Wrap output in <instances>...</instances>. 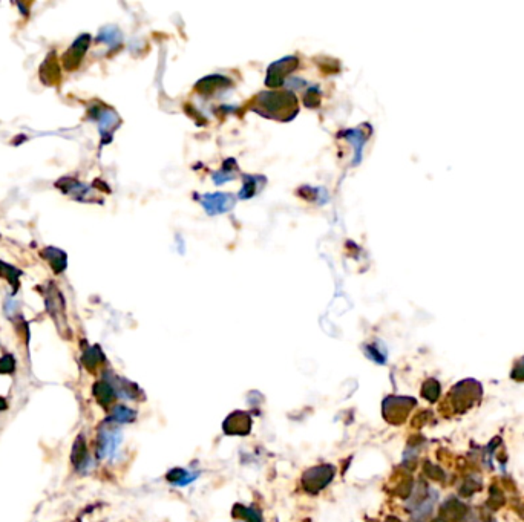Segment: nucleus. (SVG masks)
<instances>
[{"instance_id": "6e6552de", "label": "nucleus", "mask_w": 524, "mask_h": 522, "mask_svg": "<svg viewBox=\"0 0 524 522\" xmlns=\"http://www.w3.org/2000/svg\"><path fill=\"white\" fill-rule=\"evenodd\" d=\"M4 409H7V403L4 398H0V410H4Z\"/></svg>"}, {"instance_id": "39448f33", "label": "nucleus", "mask_w": 524, "mask_h": 522, "mask_svg": "<svg viewBox=\"0 0 524 522\" xmlns=\"http://www.w3.org/2000/svg\"><path fill=\"white\" fill-rule=\"evenodd\" d=\"M84 447V443H83V440L81 438H78L77 441H75V444H74V450H72V461L75 463V464H78L80 461H83V458H84V454H86V449H83Z\"/></svg>"}, {"instance_id": "20e7f679", "label": "nucleus", "mask_w": 524, "mask_h": 522, "mask_svg": "<svg viewBox=\"0 0 524 522\" xmlns=\"http://www.w3.org/2000/svg\"><path fill=\"white\" fill-rule=\"evenodd\" d=\"M45 254L48 256L46 259L51 262V265L54 267V270L58 273V271H63V268L66 267V257H64V254L55 248H48L45 250Z\"/></svg>"}, {"instance_id": "423d86ee", "label": "nucleus", "mask_w": 524, "mask_h": 522, "mask_svg": "<svg viewBox=\"0 0 524 522\" xmlns=\"http://www.w3.org/2000/svg\"><path fill=\"white\" fill-rule=\"evenodd\" d=\"M14 371V359L11 356H5L0 359V372L2 374H10Z\"/></svg>"}, {"instance_id": "f257e3e1", "label": "nucleus", "mask_w": 524, "mask_h": 522, "mask_svg": "<svg viewBox=\"0 0 524 522\" xmlns=\"http://www.w3.org/2000/svg\"><path fill=\"white\" fill-rule=\"evenodd\" d=\"M88 45H89V36H81V37L69 48V51L66 52V55L63 57L64 66H66L68 69H74V67L80 63L83 54L86 52Z\"/></svg>"}, {"instance_id": "0eeeda50", "label": "nucleus", "mask_w": 524, "mask_h": 522, "mask_svg": "<svg viewBox=\"0 0 524 522\" xmlns=\"http://www.w3.org/2000/svg\"><path fill=\"white\" fill-rule=\"evenodd\" d=\"M114 415H115V418L120 420V421H127V420H130L134 416L132 412H130L129 409H124V407H117Z\"/></svg>"}, {"instance_id": "f03ea898", "label": "nucleus", "mask_w": 524, "mask_h": 522, "mask_svg": "<svg viewBox=\"0 0 524 522\" xmlns=\"http://www.w3.org/2000/svg\"><path fill=\"white\" fill-rule=\"evenodd\" d=\"M296 58H285V60H281L279 63H275L270 71H269V78H267V84H279L282 81V75L284 72H288V71H293L294 67H296Z\"/></svg>"}, {"instance_id": "7ed1b4c3", "label": "nucleus", "mask_w": 524, "mask_h": 522, "mask_svg": "<svg viewBox=\"0 0 524 522\" xmlns=\"http://www.w3.org/2000/svg\"><path fill=\"white\" fill-rule=\"evenodd\" d=\"M204 204L207 207L209 213H218V212L228 210V207H232L233 204V199L230 198V195H213V196H207L204 199Z\"/></svg>"}]
</instances>
